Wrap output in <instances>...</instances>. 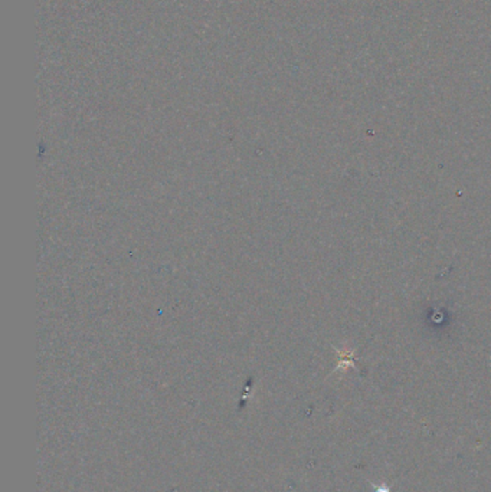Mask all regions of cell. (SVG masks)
Returning a JSON list of instances; mask_svg holds the SVG:
<instances>
[{
    "label": "cell",
    "instance_id": "6da1fadb",
    "mask_svg": "<svg viewBox=\"0 0 491 492\" xmlns=\"http://www.w3.org/2000/svg\"><path fill=\"white\" fill-rule=\"evenodd\" d=\"M389 491H391V488H389V486H386V485L378 486V488L375 489V492H389Z\"/></svg>",
    "mask_w": 491,
    "mask_h": 492
}]
</instances>
